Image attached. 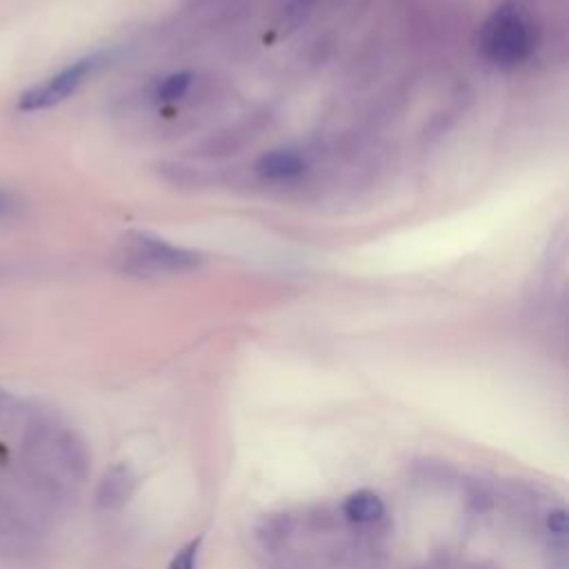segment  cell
I'll use <instances>...</instances> for the list:
<instances>
[{
    "mask_svg": "<svg viewBox=\"0 0 569 569\" xmlns=\"http://www.w3.org/2000/svg\"><path fill=\"white\" fill-rule=\"evenodd\" d=\"M480 49L498 67H516L536 49V27L516 4L498 7L480 31Z\"/></svg>",
    "mask_w": 569,
    "mask_h": 569,
    "instance_id": "1",
    "label": "cell"
},
{
    "mask_svg": "<svg viewBox=\"0 0 569 569\" xmlns=\"http://www.w3.org/2000/svg\"><path fill=\"white\" fill-rule=\"evenodd\" d=\"M118 260L127 273L133 276H162V273H182L198 269L202 256L191 249L176 247L162 238L149 233H129L122 240Z\"/></svg>",
    "mask_w": 569,
    "mask_h": 569,
    "instance_id": "2",
    "label": "cell"
},
{
    "mask_svg": "<svg viewBox=\"0 0 569 569\" xmlns=\"http://www.w3.org/2000/svg\"><path fill=\"white\" fill-rule=\"evenodd\" d=\"M104 60H107L104 53H93L71 62L62 71L53 73L51 78L22 91L18 98V109L40 111V109H49L64 102L71 93H76L87 82V78H91L104 64Z\"/></svg>",
    "mask_w": 569,
    "mask_h": 569,
    "instance_id": "3",
    "label": "cell"
},
{
    "mask_svg": "<svg viewBox=\"0 0 569 569\" xmlns=\"http://www.w3.org/2000/svg\"><path fill=\"white\" fill-rule=\"evenodd\" d=\"M309 169L307 158L293 149H273L258 158L256 173L264 180H293Z\"/></svg>",
    "mask_w": 569,
    "mask_h": 569,
    "instance_id": "4",
    "label": "cell"
},
{
    "mask_svg": "<svg viewBox=\"0 0 569 569\" xmlns=\"http://www.w3.org/2000/svg\"><path fill=\"white\" fill-rule=\"evenodd\" d=\"M133 485H136V478L133 473L127 469V467H113L104 473V478L100 480V487H98V505L104 507V509H113L118 505H122L131 491H133Z\"/></svg>",
    "mask_w": 569,
    "mask_h": 569,
    "instance_id": "5",
    "label": "cell"
},
{
    "mask_svg": "<svg viewBox=\"0 0 569 569\" xmlns=\"http://www.w3.org/2000/svg\"><path fill=\"white\" fill-rule=\"evenodd\" d=\"M342 511H345L347 520H351L356 525H369V522H376L382 518L385 502L378 493H373L369 489H360V491H353L345 500Z\"/></svg>",
    "mask_w": 569,
    "mask_h": 569,
    "instance_id": "6",
    "label": "cell"
},
{
    "mask_svg": "<svg viewBox=\"0 0 569 569\" xmlns=\"http://www.w3.org/2000/svg\"><path fill=\"white\" fill-rule=\"evenodd\" d=\"M191 87V73L189 71H178L171 73L167 78H162L153 91L156 102H178L180 98H184V93Z\"/></svg>",
    "mask_w": 569,
    "mask_h": 569,
    "instance_id": "7",
    "label": "cell"
},
{
    "mask_svg": "<svg viewBox=\"0 0 569 569\" xmlns=\"http://www.w3.org/2000/svg\"><path fill=\"white\" fill-rule=\"evenodd\" d=\"M316 0H284L282 2V22L296 27L298 22H305L309 11L313 9Z\"/></svg>",
    "mask_w": 569,
    "mask_h": 569,
    "instance_id": "8",
    "label": "cell"
},
{
    "mask_svg": "<svg viewBox=\"0 0 569 569\" xmlns=\"http://www.w3.org/2000/svg\"><path fill=\"white\" fill-rule=\"evenodd\" d=\"M198 549H200V538L196 540H189L184 547H180L169 567L167 569H196V560H198Z\"/></svg>",
    "mask_w": 569,
    "mask_h": 569,
    "instance_id": "9",
    "label": "cell"
},
{
    "mask_svg": "<svg viewBox=\"0 0 569 569\" xmlns=\"http://www.w3.org/2000/svg\"><path fill=\"white\" fill-rule=\"evenodd\" d=\"M549 529L560 533V536L567 531V516H565V511H558V513L549 516Z\"/></svg>",
    "mask_w": 569,
    "mask_h": 569,
    "instance_id": "10",
    "label": "cell"
},
{
    "mask_svg": "<svg viewBox=\"0 0 569 569\" xmlns=\"http://www.w3.org/2000/svg\"><path fill=\"white\" fill-rule=\"evenodd\" d=\"M16 398L9 391L0 389V416H9L16 409Z\"/></svg>",
    "mask_w": 569,
    "mask_h": 569,
    "instance_id": "11",
    "label": "cell"
},
{
    "mask_svg": "<svg viewBox=\"0 0 569 569\" xmlns=\"http://www.w3.org/2000/svg\"><path fill=\"white\" fill-rule=\"evenodd\" d=\"M16 207H18V202L13 200V196L0 189V216H9V213H13V211H16Z\"/></svg>",
    "mask_w": 569,
    "mask_h": 569,
    "instance_id": "12",
    "label": "cell"
}]
</instances>
